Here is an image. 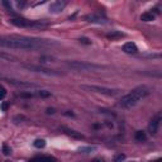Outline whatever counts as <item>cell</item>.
I'll use <instances>...</instances> for the list:
<instances>
[{"label": "cell", "instance_id": "10", "mask_svg": "<svg viewBox=\"0 0 162 162\" xmlns=\"http://www.w3.org/2000/svg\"><path fill=\"white\" fill-rule=\"evenodd\" d=\"M33 162H56V160L51 156H41V157L34 158Z\"/></svg>", "mask_w": 162, "mask_h": 162}, {"label": "cell", "instance_id": "5", "mask_svg": "<svg viewBox=\"0 0 162 162\" xmlns=\"http://www.w3.org/2000/svg\"><path fill=\"white\" fill-rule=\"evenodd\" d=\"M23 68L29 70V71H34V72H39V74H45V75H53V76H58L60 72L55 71V70H50L46 67H41V66H36V65H22Z\"/></svg>", "mask_w": 162, "mask_h": 162}, {"label": "cell", "instance_id": "16", "mask_svg": "<svg viewBox=\"0 0 162 162\" xmlns=\"http://www.w3.org/2000/svg\"><path fill=\"white\" fill-rule=\"evenodd\" d=\"M0 58L9 60V61H18V58H17V57H14V56L8 55V53H4V52H0Z\"/></svg>", "mask_w": 162, "mask_h": 162}, {"label": "cell", "instance_id": "23", "mask_svg": "<svg viewBox=\"0 0 162 162\" xmlns=\"http://www.w3.org/2000/svg\"><path fill=\"white\" fill-rule=\"evenodd\" d=\"M154 162H162V160H161V158H158V160H156V161H154Z\"/></svg>", "mask_w": 162, "mask_h": 162}, {"label": "cell", "instance_id": "19", "mask_svg": "<svg viewBox=\"0 0 162 162\" xmlns=\"http://www.w3.org/2000/svg\"><path fill=\"white\" fill-rule=\"evenodd\" d=\"M125 160V154H123V153H121V154H118V156L115 157V160H114V162H122V161H124Z\"/></svg>", "mask_w": 162, "mask_h": 162}, {"label": "cell", "instance_id": "1", "mask_svg": "<svg viewBox=\"0 0 162 162\" xmlns=\"http://www.w3.org/2000/svg\"><path fill=\"white\" fill-rule=\"evenodd\" d=\"M148 94H150V89L148 88L147 86H139V88H137L134 90H132L129 94L124 95L121 99V101H119V105H121L122 108H125V109L132 108V107H134L141 99L146 98Z\"/></svg>", "mask_w": 162, "mask_h": 162}, {"label": "cell", "instance_id": "22", "mask_svg": "<svg viewBox=\"0 0 162 162\" xmlns=\"http://www.w3.org/2000/svg\"><path fill=\"white\" fill-rule=\"evenodd\" d=\"M47 113H48V114H53L55 110L53 109H47Z\"/></svg>", "mask_w": 162, "mask_h": 162}, {"label": "cell", "instance_id": "15", "mask_svg": "<svg viewBox=\"0 0 162 162\" xmlns=\"http://www.w3.org/2000/svg\"><path fill=\"white\" fill-rule=\"evenodd\" d=\"M122 37H124V34L121 33V32H111V33L108 34L109 39H117V38H122Z\"/></svg>", "mask_w": 162, "mask_h": 162}, {"label": "cell", "instance_id": "24", "mask_svg": "<svg viewBox=\"0 0 162 162\" xmlns=\"http://www.w3.org/2000/svg\"><path fill=\"white\" fill-rule=\"evenodd\" d=\"M95 162H103V160L100 161V160H95Z\"/></svg>", "mask_w": 162, "mask_h": 162}, {"label": "cell", "instance_id": "14", "mask_svg": "<svg viewBox=\"0 0 162 162\" xmlns=\"http://www.w3.org/2000/svg\"><path fill=\"white\" fill-rule=\"evenodd\" d=\"M33 144H34L36 148H45L46 147V141L45 139H36L33 142Z\"/></svg>", "mask_w": 162, "mask_h": 162}, {"label": "cell", "instance_id": "26", "mask_svg": "<svg viewBox=\"0 0 162 162\" xmlns=\"http://www.w3.org/2000/svg\"><path fill=\"white\" fill-rule=\"evenodd\" d=\"M32 162H33V161H32Z\"/></svg>", "mask_w": 162, "mask_h": 162}, {"label": "cell", "instance_id": "7", "mask_svg": "<svg viewBox=\"0 0 162 162\" xmlns=\"http://www.w3.org/2000/svg\"><path fill=\"white\" fill-rule=\"evenodd\" d=\"M160 115L158 117H156L154 119H152L151 121V123H150V125H148V129H150V132H151V134H156L157 133V131H158V127H160Z\"/></svg>", "mask_w": 162, "mask_h": 162}, {"label": "cell", "instance_id": "8", "mask_svg": "<svg viewBox=\"0 0 162 162\" xmlns=\"http://www.w3.org/2000/svg\"><path fill=\"white\" fill-rule=\"evenodd\" d=\"M123 51L125 53H137L138 48H137V46L134 43H133V42H127V43L123 46Z\"/></svg>", "mask_w": 162, "mask_h": 162}, {"label": "cell", "instance_id": "18", "mask_svg": "<svg viewBox=\"0 0 162 162\" xmlns=\"http://www.w3.org/2000/svg\"><path fill=\"white\" fill-rule=\"evenodd\" d=\"M3 153L5 154V156H8V154H10V153H12V150H10L6 144H4V146H3Z\"/></svg>", "mask_w": 162, "mask_h": 162}, {"label": "cell", "instance_id": "4", "mask_svg": "<svg viewBox=\"0 0 162 162\" xmlns=\"http://www.w3.org/2000/svg\"><path fill=\"white\" fill-rule=\"evenodd\" d=\"M10 23L17 25V27H20V28H31V27H38V28H42L45 27L46 24L45 23H41V22H34V20H28V19H22V18H14V19H10Z\"/></svg>", "mask_w": 162, "mask_h": 162}, {"label": "cell", "instance_id": "2", "mask_svg": "<svg viewBox=\"0 0 162 162\" xmlns=\"http://www.w3.org/2000/svg\"><path fill=\"white\" fill-rule=\"evenodd\" d=\"M82 90L86 91H93V93L98 94H104V95H109V96H114L117 95L119 91L115 89H110V88H105V86H98V85H81Z\"/></svg>", "mask_w": 162, "mask_h": 162}, {"label": "cell", "instance_id": "13", "mask_svg": "<svg viewBox=\"0 0 162 162\" xmlns=\"http://www.w3.org/2000/svg\"><path fill=\"white\" fill-rule=\"evenodd\" d=\"M65 131H66V134L71 136V137H74V138H79V139H82V138H84V136L81 134V133H79V132H75V131H72V129H65Z\"/></svg>", "mask_w": 162, "mask_h": 162}, {"label": "cell", "instance_id": "3", "mask_svg": "<svg viewBox=\"0 0 162 162\" xmlns=\"http://www.w3.org/2000/svg\"><path fill=\"white\" fill-rule=\"evenodd\" d=\"M66 65L71 68L76 70H81V71H86V70H98V68H103L100 65H95V63H89V62H81V61H71V62H66Z\"/></svg>", "mask_w": 162, "mask_h": 162}, {"label": "cell", "instance_id": "17", "mask_svg": "<svg viewBox=\"0 0 162 162\" xmlns=\"http://www.w3.org/2000/svg\"><path fill=\"white\" fill-rule=\"evenodd\" d=\"M5 95H6V90H5V88L0 85V100H3L4 98H5Z\"/></svg>", "mask_w": 162, "mask_h": 162}, {"label": "cell", "instance_id": "11", "mask_svg": "<svg viewBox=\"0 0 162 162\" xmlns=\"http://www.w3.org/2000/svg\"><path fill=\"white\" fill-rule=\"evenodd\" d=\"M153 19H154V15L150 12L143 13L142 15H141V20H143V22H152Z\"/></svg>", "mask_w": 162, "mask_h": 162}, {"label": "cell", "instance_id": "25", "mask_svg": "<svg viewBox=\"0 0 162 162\" xmlns=\"http://www.w3.org/2000/svg\"><path fill=\"white\" fill-rule=\"evenodd\" d=\"M2 77H3V76H2V75H0V79H2Z\"/></svg>", "mask_w": 162, "mask_h": 162}, {"label": "cell", "instance_id": "12", "mask_svg": "<svg viewBox=\"0 0 162 162\" xmlns=\"http://www.w3.org/2000/svg\"><path fill=\"white\" fill-rule=\"evenodd\" d=\"M136 141H138V142H146V139H147V136H146V133L142 132V131H138L136 132Z\"/></svg>", "mask_w": 162, "mask_h": 162}, {"label": "cell", "instance_id": "6", "mask_svg": "<svg viewBox=\"0 0 162 162\" xmlns=\"http://www.w3.org/2000/svg\"><path fill=\"white\" fill-rule=\"evenodd\" d=\"M85 19L88 22H93V23H99V24H104L107 23V19L104 17H101L100 14H89V15L85 17Z\"/></svg>", "mask_w": 162, "mask_h": 162}, {"label": "cell", "instance_id": "20", "mask_svg": "<svg viewBox=\"0 0 162 162\" xmlns=\"http://www.w3.org/2000/svg\"><path fill=\"white\" fill-rule=\"evenodd\" d=\"M80 42H82V43H85V45H91V42L88 38H80Z\"/></svg>", "mask_w": 162, "mask_h": 162}, {"label": "cell", "instance_id": "9", "mask_svg": "<svg viewBox=\"0 0 162 162\" xmlns=\"http://www.w3.org/2000/svg\"><path fill=\"white\" fill-rule=\"evenodd\" d=\"M65 5H66L65 2H56V3H53V4L51 5L50 10L53 12V13H57V12H60V10H62L63 8H65Z\"/></svg>", "mask_w": 162, "mask_h": 162}, {"label": "cell", "instance_id": "21", "mask_svg": "<svg viewBox=\"0 0 162 162\" xmlns=\"http://www.w3.org/2000/svg\"><path fill=\"white\" fill-rule=\"evenodd\" d=\"M6 109H8V103H3V104H2V110L5 111Z\"/></svg>", "mask_w": 162, "mask_h": 162}]
</instances>
